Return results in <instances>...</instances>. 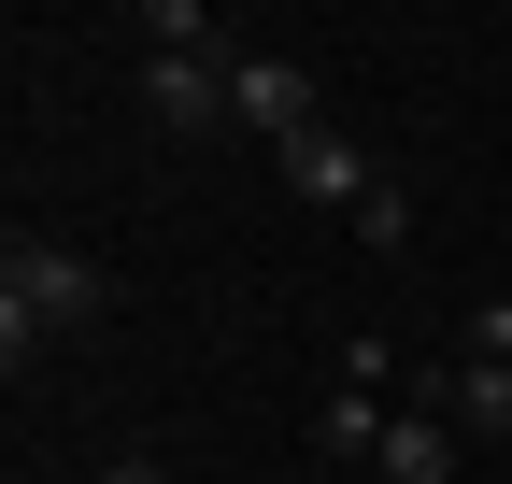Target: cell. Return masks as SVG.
Returning <instances> with one entry per match:
<instances>
[{"mask_svg": "<svg viewBox=\"0 0 512 484\" xmlns=\"http://www.w3.org/2000/svg\"><path fill=\"white\" fill-rule=\"evenodd\" d=\"M356 242H370V257H399V242H413V186H399V171L356 200Z\"/></svg>", "mask_w": 512, "mask_h": 484, "instance_id": "cell-9", "label": "cell"}, {"mask_svg": "<svg viewBox=\"0 0 512 484\" xmlns=\"http://www.w3.org/2000/svg\"><path fill=\"white\" fill-rule=\"evenodd\" d=\"M228 129L299 143V129H313V72H299V57H242V72H228Z\"/></svg>", "mask_w": 512, "mask_h": 484, "instance_id": "cell-4", "label": "cell"}, {"mask_svg": "<svg viewBox=\"0 0 512 484\" xmlns=\"http://www.w3.org/2000/svg\"><path fill=\"white\" fill-rule=\"evenodd\" d=\"M100 484H171V470H157V456H114V470H100Z\"/></svg>", "mask_w": 512, "mask_h": 484, "instance_id": "cell-10", "label": "cell"}, {"mask_svg": "<svg viewBox=\"0 0 512 484\" xmlns=\"http://www.w3.org/2000/svg\"><path fill=\"white\" fill-rule=\"evenodd\" d=\"M228 72H242V57H143L157 129H228Z\"/></svg>", "mask_w": 512, "mask_h": 484, "instance_id": "cell-5", "label": "cell"}, {"mask_svg": "<svg viewBox=\"0 0 512 484\" xmlns=\"http://www.w3.org/2000/svg\"><path fill=\"white\" fill-rule=\"evenodd\" d=\"M143 57H214V0H143Z\"/></svg>", "mask_w": 512, "mask_h": 484, "instance_id": "cell-8", "label": "cell"}, {"mask_svg": "<svg viewBox=\"0 0 512 484\" xmlns=\"http://www.w3.org/2000/svg\"><path fill=\"white\" fill-rule=\"evenodd\" d=\"M100 257H86V242H29L15 228V257H0V356H15V371H29V356L43 342H72V328H100Z\"/></svg>", "mask_w": 512, "mask_h": 484, "instance_id": "cell-1", "label": "cell"}, {"mask_svg": "<svg viewBox=\"0 0 512 484\" xmlns=\"http://www.w3.org/2000/svg\"><path fill=\"white\" fill-rule=\"evenodd\" d=\"M271 171H285V186H299L313 214H356V200L384 186V171H370V143H356V129H328V114H313L299 143H271Z\"/></svg>", "mask_w": 512, "mask_h": 484, "instance_id": "cell-2", "label": "cell"}, {"mask_svg": "<svg viewBox=\"0 0 512 484\" xmlns=\"http://www.w3.org/2000/svg\"><path fill=\"white\" fill-rule=\"evenodd\" d=\"M456 456H470V442L441 428L427 399H399V428H384V456H370V470H384V484H456Z\"/></svg>", "mask_w": 512, "mask_h": 484, "instance_id": "cell-6", "label": "cell"}, {"mask_svg": "<svg viewBox=\"0 0 512 484\" xmlns=\"http://www.w3.org/2000/svg\"><path fill=\"white\" fill-rule=\"evenodd\" d=\"M384 428H399V399H384V385H328V413H313V442H328V456H384Z\"/></svg>", "mask_w": 512, "mask_h": 484, "instance_id": "cell-7", "label": "cell"}, {"mask_svg": "<svg viewBox=\"0 0 512 484\" xmlns=\"http://www.w3.org/2000/svg\"><path fill=\"white\" fill-rule=\"evenodd\" d=\"M413 399H427L456 442H512V371H484V356H441V371H413Z\"/></svg>", "mask_w": 512, "mask_h": 484, "instance_id": "cell-3", "label": "cell"}]
</instances>
